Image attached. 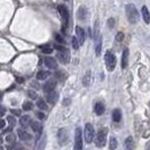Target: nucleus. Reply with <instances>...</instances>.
Segmentation results:
<instances>
[{"mask_svg":"<svg viewBox=\"0 0 150 150\" xmlns=\"http://www.w3.org/2000/svg\"><path fill=\"white\" fill-rule=\"evenodd\" d=\"M125 14H126V17H128V19H129V22L131 24H135L139 20V13H138V10L135 8V6L132 5V4L126 5Z\"/></svg>","mask_w":150,"mask_h":150,"instance_id":"f257e3e1","label":"nucleus"},{"mask_svg":"<svg viewBox=\"0 0 150 150\" xmlns=\"http://www.w3.org/2000/svg\"><path fill=\"white\" fill-rule=\"evenodd\" d=\"M106 138H107V129H100L98 133L96 134V139H95L96 147H98V148L104 147L106 143Z\"/></svg>","mask_w":150,"mask_h":150,"instance_id":"f03ea898","label":"nucleus"},{"mask_svg":"<svg viewBox=\"0 0 150 150\" xmlns=\"http://www.w3.org/2000/svg\"><path fill=\"white\" fill-rule=\"evenodd\" d=\"M105 63H106V68H107L109 71H113L115 66H116L115 55H114L111 51H107V52L105 53Z\"/></svg>","mask_w":150,"mask_h":150,"instance_id":"7ed1b4c3","label":"nucleus"},{"mask_svg":"<svg viewBox=\"0 0 150 150\" xmlns=\"http://www.w3.org/2000/svg\"><path fill=\"white\" fill-rule=\"evenodd\" d=\"M58 11L60 14V17H61V20H62L63 29H66V27L68 26V23H69V13H68L67 7L64 5H59Z\"/></svg>","mask_w":150,"mask_h":150,"instance_id":"20e7f679","label":"nucleus"},{"mask_svg":"<svg viewBox=\"0 0 150 150\" xmlns=\"http://www.w3.org/2000/svg\"><path fill=\"white\" fill-rule=\"evenodd\" d=\"M58 141L60 146H66L69 141V134L66 128H62L58 131Z\"/></svg>","mask_w":150,"mask_h":150,"instance_id":"39448f33","label":"nucleus"},{"mask_svg":"<svg viewBox=\"0 0 150 150\" xmlns=\"http://www.w3.org/2000/svg\"><path fill=\"white\" fill-rule=\"evenodd\" d=\"M75 150H83V132L80 128L75 131Z\"/></svg>","mask_w":150,"mask_h":150,"instance_id":"423d86ee","label":"nucleus"},{"mask_svg":"<svg viewBox=\"0 0 150 150\" xmlns=\"http://www.w3.org/2000/svg\"><path fill=\"white\" fill-rule=\"evenodd\" d=\"M85 140L87 143H90L94 139V135H95V131H94V128L90 123H87L85 125Z\"/></svg>","mask_w":150,"mask_h":150,"instance_id":"0eeeda50","label":"nucleus"},{"mask_svg":"<svg viewBox=\"0 0 150 150\" xmlns=\"http://www.w3.org/2000/svg\"><path fill=\"white\" fill-rule=\"evenodd\" d=\"M57 57H58L59 61H60L62 64H67L68 62H69V60H70V54H69V52H68L67 50L59 51Z\"/></svg>","mask_w":150,"mask_h":150,"instance_id":"6e6552de","label":"nucleus"},{"mask_svg":"<svg viewBox=\"0 0 150 150\" xmlns=\"http://www.w3.org/2000/svg\"><path fill=\"white\" fill-rule=\"evenodd\" d=\"M76 35H77V40L79 42V45H81L85 43V40H86V34H85V31L80 26H77L76 27Z\"/></svg>","mask_w":150,"mask_h":150,"instance_id":"1a4fd4ad","label":"nucleus"},{"mask_svg":"<svg viewBox=\"0 0 150 150\" xmlns=\"http://www.w3.org/2000/svg\"><path fill=\"white\" fill-rule=\"evenodd\" d=\"M55 86H57V81L54 79L49 80V81H46V83L43 85V90H44V93H46V94L51 93L55 89Z\"/></svg>","mask_w":150,"mask_h":150,"instance_id":"9d476101","label":"nucleus"},{"mask_svg":"<svg viewBox=\"0 0 150 150\" xmlns=\"http://www.w3.org/2000/svg\"><path fill=\"white\" fill-rule=\"evenodd\" d=\"M44 64L49 69H57L58 67V62L54 58H51V57H46L44 59Z\"/></svg>","mask_w":150,"mask_h":150,"instance_id":"9b49d317","label":"nucleus"},{"mask_svg":"<svg viewBox=\"0 0 150 150\" xmlns=\"http://www.w3.org/2000/svg\"><path fill=\"white\" fill-rule=\"evenodd\" d=\"M58 98H59L58 93L54 92V90L46 94V100H48V103H50L51 105H54L58 102Z\"/></svg>","mask_w":150,"mask_h":150,"instance_id":"f8f14e48","label":"nucleus"},{"mask_svg":"<svg viewBox=\"0 0 150 150\" xmlns=\"http://www.w3.org/2000/svg\"><path fill=\"white\" fill-rule=\"evenodd\" d=\"M17 134H18V137H19V139L22 140V141H28V140H31V134L28 133L27 131L25 130H23V129H19V130H17Z\"/></svg>","mask_w":150,"mask_h":150,"instance_id":"ddd939ff","label":"nucleus"},{"mask_svg":"<svg viewBox=\"0 0 150 150\" xmlns=\"http://www.w3.org/2000/svg\"><path fill=\"white\" fill-rule=\"evenodd\" d=\"M141 14H142V18H143L144 23H146V24H150V13H149V10H148V8H147V6H143V7H142Z\"/></svg>","mask_w":150,"mask_h":150,"instance_id":"4468645a","label":"nucleus"},{"mask_svg":"<svg viewBox=\"0 0 150 150\" xmlns=\"http://www.w3.org/2000/svg\"><path fill=\"white\" fill-rule=\"evenodd\" d=\"M122 68L125 69L129 64V50L128 49H124L123 51V54H122Z\"/></svg>","mask_w":150,"mask_h":150,"instance_id":"2eb2a0df","label":"nucleus"},{"mask_svg":"<svg viewBox=\"0 0 150 150\" xmlns=\"http://www.w3.org/2000/svg\"><path fill=\"white\" fill-rule=\"evenodd\" d=\"M124 148L125 150H133L134 148V141L132 137H128L124 141Z\"/></svg>","mask_w":150,"mask_h":150,"instance_id":"dca6fc26","label":"nucleus"},{"mask_svg":"<svg viewBox=\"0 0 150 150\" xmlns=\"http://www.w3.org/2000/svg\"><path fill=\"white\" fill-rule=\"evenodd\" d=\"M102 44H103L102 36L98 35V36H97V39H96V46H95V53H96V55H97V57L100 54V51H102Z\"/></svg>","mask_w":150,"mask_h":150,"instance_id":"f3484780","label":"nucleus"},{"mask_svg":"<svg viewBox=\"0 0 150 150\" xmlns=\"http://www.w3.org/2000/svg\"><path fill=\"white\" fill-rule=\"evenodd\" d=\"M77 16H78V18H79L80 20H85V18L87 17V9L85 8L83 6L79 7L78 11H77Z\"/></svg>","mask_w":150,"mask_h":150,"instance_id":"a211bd4d","label":"nucleus"},{"mask_svg":"<svg viewBox=\"0 0 150 150\" xmlns=\"http://www.w3.org/2000/svg\"><path fill=\"white\" fill-rule=\"evenodd\" d=\"M19 123H20L22 126H24V128L28 126V125L32 123L31 116H29V115H24V116H22L20 117V120H19Z\"/></svg>","mask_w":150,"mask_h":150,"instance_id":"6ab92c4d","label":"nucleus"},{"mask_svg":"<svg viewBox=\"0 0 150 150\" xmlns=\"http://www.w3.org/2000/svg\"><path fill=\"white\" fill-rule=\"evenodd\" d=\"M31 126H32V130H33L36 134H39V135H40V134L42 133L43 126H42L39 122H32V123H31Z\"/></svg>","mask_w":150,"mask_h":150,"instance_id":"aec40b11","label":"nucleus"},{"mask_svg":"<svg viewBox=\"0 0 150 150\" xmlns=\"http://www.w3.org/2000/svg\"><path fill=\"white\" fill-rule=\"evenodd\" d=\"M104 112H105V106H104V104L100 103V102L96 103V104H95V113H96L97 115H102Z\"/></svg>","mask_w":150,"mask_h":150,"instance_id":"412c9836","label":"nucleus"},{"mask_svg":"<svg viewBox=\"0 0 150 150\" xmlns=\"http://www.w3.org/2000/svg\"><path fill=\"white\" fill-rule=\"evenodd\" d=\"M90 80H92V72L90 71H87L83 78V85L85 87L89 86L90 85Z\"/></svg>","mask_w":150,"mask_h":150,"instance_id":"4be33fe9","label":"nucleus"},{"mask_svg":"<svg viewBox=\"0 0 150 150\" xmlns=\"http://www.w3.org/2000/svg\"><path fill=\"white\" fill-rule=\"evenodd\" d=\"M49 76H50V72H49V71L41 70V71H39V72H37V75H36V79H37V80H45Z\"/></svg>","mask_w":150,"mask_h":150,"instance_id":"5701e85b","label":"nucleus"},{"mask_svg":"<svg viewBox=\"0 0 150 150\" xmlns=\"http://www.w3.org/2000/svg\"><path fill=\"white\" fill-rule=\"evenodd\" d=\"M121 117H122V114H121V111L118 109H114L113 113H112V118L114 122H120L121 121Z\"/></svg>","mask_w":150,"mask_h":150,"instance_id":"b1692460","label":"nucleus"},{"mask_svg":"<svg viewBox=\"0 0 150 150\" xmlns=\"http://www.w3.org/2000/svg\"><path fill=\"white\" fill-rule=\"evenodd\" d=\"M41 50L43 53H45V54H50L53 52V48L49 45V44H45V45H42L41 46Z\"/></svg>","mask_w":150,"mask_h":150,"instance_id":"393cba45","label":"nucleus"},{"mask_svg":"<svg viewBox=\"0 0 150 150\" xmlns=\"http://www.w3.org/2000/svg\"><path fill=\"white\" fill-rule=\"evenodd\" d=\"M36 105H37V107L40 109H43V111H45V109H48V105H46V103H45V100L40 98V100H37V103H36Z\"/></svg>","mask_w":150,"mask_h":150,"instance_id":"a878e982","label":"nucleus"},{"mask_svg":"<svg viewBox=\"0 0 150 150\" xmlns=\"http://www.w3.org/2000/svg\"><path fill=\"white\" fill-rule=\"evenodd\" d=\"M45 143H46V137L43 135L41 138V140L39 141V146H37V150H44L45 148Z\"/></svg>","mask_w":150,"mask_h":150,"instance_id":"bb28decb","label":"nucleus"},{"mask_svg":"<svg viewBox=\"0 0 150 150\" xmlns=\"http://www.w3.org/2000/svg\"><path fill=\"white\" fill-rule=\"evenodd\" d=\"M109 148H111V150H115L117 148V140L114 137H112L109 139Z\"/></svg>","mask_w":150,"mask_h":150,"instance_id":"cd10ccee","label":"nucleus"},{"mask_svg":"<svg viewBox=\"0 0 150 150\" xmlns=\"http://www.w3.org/2000/svg\"><path fill=\"white\" fill-rule=\"evenodd\" d=\"M6 141L8 143H15L16 142V135L14 133H9L6 135Z\"/></svg>","mask_w":150,"mask_h":150,"instance_id":"c85d7f7f","label":"nucleus"},{"mask_svg":"<svg viewBox=\"0 0 150 150\" xmlns=\"http://www.w3.org/2000/svg\"><path fill=\"white\" fill-rule=\"evenodd\" d=\"M7 121H8L10 128H14V126L16 125V118H15V116H13V115L7 116Z\"/></svg>","mask_w":150,"mask_h":150,"instance_id":"c756f323","label":"nucleus"},{"mask_svg":"<svg viewBox=\"0 0 150 150\" xmlns=\"http://www.w3.org/2000/svg\"><path fill=\"white\" fill-rule=\"evenodd\" d=\"M23 109H25V111H31V109H33V103L32 102H25L23 104Z\"/></svg>","mask_w":150,"mask_h":150,"instance_id":"7c9ffc66","label":"nucleus"},{"mask_svg":"<svg viewBox=\"0 0 150 150\" xmlns=\"http://www.w3.org/2000/svg\"><path fill=\"white\" fill-rule=\"evenodd\" d=\"M123 39H124V34L122 33V32H118V33L116 34V36H115V40H116L117 42H122Z\"/></svg>","mask_w":150,"mask_h":150,"instance_id":"2f4dec72","label":"nucleus"},{"mask_svg":"<svg viewBox=\"0 0 150 150\" xmlns=\"http://www.w3.org/2000/svg\"><path fill=\"white\" fill-rule=\"evenodd\" d=\"M55 40H57V42H59V43L66 44V41H64V39H63L61 35H59V34H55Z\"/></svg>","mask_w":150,"mask_h":150,"instance_id":"473e14b6","label":"nucleus"},{"mask_svg":"<svg viewBox=\"0 0 150 150\" xmlns=\"http://www.w3.org/2000/svg\"><path fill=\"white\" fill-rule=\"evenodd\" d=\"M72 46H74L75 50H77L79 48V42L77 40V37H72Z\"/></svg>","mask_w":150,"mask_h":150,"instance_id":"72a5a7b5","label":"nucleus"},{"mask_svg":"<svg viewBox=\"0 0 150 150\" xmlns=\"http://www.w3.org/2000/svg\"><path fill=\"white\" fill-rule=\"evenodd\" d=\"M10 112H11L13 115H16V116H20V114H22L20 109H11Z\"/></svg>","mask_w":150,"mask_h":150,"instance_id":"f704fd0d","label":"nucleus"},{"mask_svg":"<svg viewBox=\"0 0 150 150\" xmlns=\"http://www.w3.org/2000/svg\"><path fill=\"white\" fill-rule=\"evenodd\" d=\"M28 96H29L31 98H33V100L37 98V94L35 92H33V90H29V92H28Z\"/></svg>","mask_w":150,"mask_h":150,"instance_id":"c9c22d12","label":"nucleus"},{"mask_svg":"<svg viewBox=\"0 0 150 150\" xmlns=\"http://www.w3.org/2000/svg\"><path fill=\"white\" fill-rule=\"evenodd\" d=\"M5 126H6V121L2 120V118H0V130L5 129Z\"/></svg>","mask_w":150,"mask_h":150,"instance_id":"e433bc0d","label":"nucleus"},{"mask_svg":"<svg viewBox=\"0 0 150 150\" xmlns=\"http://www.w3.org/2000/svg\"><path fill=\"white\" fill-rule=\"evenodd\" d=\"M36 116L39 117L40 120H43V118H44V116H45V115H44V114H43L42 112H37V113H36Z\"/></svg>","mask_w":150,"mask_h":150,"instance_id":"4c0bfd02","label":"nucleus"},{"mask_svg":"<svg viewBox=\"0 0 150 150\" xmlns=\"http://www.w3.org/2000/svg\"><path fill=\"white\" fill-rule=\"evenodd\" d=\"M55 49H57V50H59V51H64V50H66L63 46H61V45H59V44H57V45H55Z\"/></svg>","mask_w":150,"mask_h":150,"instance_id":"58836bf2","label":"nucleus"},{"mask_svg":"<svg viewBox=\"0 0 150 150\" xmlns=\"http://www.w3.org/2000/svg\"><path fill=\"white\" fill-rule=\"evenodd\" d=\"M112 24H113V19H109V27H113V26H112Z\"/></svg>","mask_w":150,"mask_h":150,"instance_id":"ea45409f","label":"nucleus"},{"mask_svg":"<svg viewBox=\"0 0 150 150\" xmlns=\"http://www.w3.org/2000/svg\"><path fill=\"white\" fill-rule=\"evenodd\" d=\"M17 81H18V83H23L24 79H23V78H17Z\"/></svg>","mask_w":150,"mask_h":150,"instance_id":"a19ab883","label":"nucleus"},{"mask_svg":"<svg viewBox=\"0 0 150 150\" xmlns=\"http://www.w3.org/2000/svg\"><path fill=\"white\" fill-rule=\"evenodd\" d=\"M4 113H5V109H0V116H2Z\"/></svg>","mask_w":150,"mask_h":150,"instance_id":"79ce46f5","label":"nucleus"},{"mask_svg":"<svg viewBox=\"0 0 150 150\" xmlns=\"http://www.w3.org/2000/svg\"><path fill=\"white\" fill-rule=\"evenodd\" d=\"M0 150H4V147H2V146H0Z\"/></svg>","mask_w":150,"mask_h":150,"instance_id":"37998d69","label":"nucleus"},{"mask_svg":"<svg viewBox=\"0 0 150 150\" xmlns=\"http://www.w3.org/2000/svg\"><path fill=\"white\" fill-rule=\"evenodd\" d=\"M148 150H150V144L148 146Z\"/></svg>","mask_w":150,"mask_h":150,"instance_id":"c03bdc74","label":"nucleus"},{"mask_svg":"<svg viewBox=\"0 0 150 150\" xmlns=\"http://www.w3.org/2000/svg\"><path fill=\"white\" fill-rule=\"evenodd\" d=\"M15 150H20V149H18V148H17V149H15Z\"/></svg>","mask_w":150,"mask_h":150,"instance_id":"a18cd8bd","label":"nucleus"},{"mask_svg":"<svg viewBox=\"0 0 150 150\" xmlns=\"http://www.w3.org/2000/svg\"><path fill=\"white\" fill-rule=\"evenodd\" d=\"M66 1H67V0H66Z\"/></svg>","mask_w":150,"mask_h":150,"instance_id":"49530a36","label":"nucleus"}]
</instances>
